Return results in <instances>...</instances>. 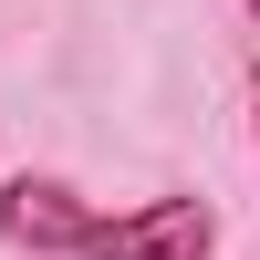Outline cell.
<instances>
[{"label":"cell","mask_w":260,"mask_h":260,"mask_svg":"<svg viewBox=\"0 0 260 260\" xmlns=\"http://www.w3.org/2000/svg\"><path fill=\"white\" fill-rule=\"evenodd\" d=\"M219 250V208L208 198H146V208H125V219H83V240L73 260H208Z\"/></svg>","instance_id":"6da1fadb"},{"label":"cell","mask_w":260,"mask_h":260,"mask_svg":"<svg viewBox=\"0 0 260 260\" xmlns=\"http://www.w3.org/2000/svg\"><path fill=\"white\" fill-rule=\"evenodd\" d=\"M83 219H94V208H83L62 177H11V187H0V240L31 250V260H73Z\"/></svg>","instance_id":"7a4b0ae2"},{"label":"cell","mask_w":260,"mask_h":260,"mask_svg":"<svg viewBox=\"0 0 260 260\" xmlns=\"http://www.w3.org/2000/svg\"><path fill=\"white\" fill-rule=\"evenodd\" d=\"M250 115H260V62H250Z\"/></svg>","instance_id":"3957f363"},{"label":"cell","mask_w":260,"mask_h":260,"mask_svg":"<svg viewBox=\"0 0 260 260\" xmlns=\"http://www.w3.org/2000/svg\"><path fill=\"white\" fill-rule=\"evenodd\" d=\"M250 21H260V0H250Z\"/></svg>","instance_id":"277c9868"}]
</instances>
